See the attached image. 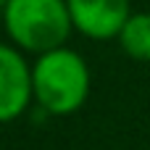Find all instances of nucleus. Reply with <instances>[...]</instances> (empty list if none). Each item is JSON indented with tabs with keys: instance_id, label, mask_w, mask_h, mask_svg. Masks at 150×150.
<instances>
[{
	"instance_id": "1",
	"label": "nucleus",
	"mask_w": 150,
	"mask_h": 150,
	"mask_svg": "<svg viewBox=\"0 0 150 150\" xmlns=\"http://www.w3.org/2000/svg\"><path fill=\"white\" fill-rule=\"evenodd\" d=\"M32 90L37 105L45 113L50 116L76 113L90 95L87 61L69 47H55L37 55L32 66Z\"/></svg>"
},
{
	"instance_id": "2",
	"label": "nucleus",
	"mask_w": 150,
	"mask_h": 150,
	"mask_svg": "<svg viewBox=\"0 0 150 150\" xmlns=\"http://www.w3.org/2000/svg\"><path fill=\"white\" fill-rule=\"evenodd\" d=\"M3 24L16 47L37 55L63 47L74 29L66 0H8Z\"/></svg>"
},
{
	"instance_id": "3",
	"label": "nucleus",
	"mask_w": 150,
	"mask_h": 150,
	"mask_svg": "<svg viewBox=\"0 0 150 150\" xmlns=\"http://www.w3.org/2000/svg\"><path fill=\"white\" fill-rule=\"evenodd\" d=\"M32 98V66L16 47L0 42V124L18 119Z\"/></svg>"
},
{
	"instance_id": "4",
	"label": "nucleus",
	"mask_w": 150,
	"mask_h": 150,
	"mask_svg": "<svg viewBox=\"0 0 150 150\" xmlns=\"http://www.w3.org/2000/svg\"><path fill=\"white\" fill-rule=\"evenodd\" d=\"M74 29L90 40H113L129 21V0H66Z\"/></svg>"
},
{
	"instance_id": "5",
	"label": "nucleus",
	"mask_w": 150,
	"mask_h": 150,
	"mask_svg": "<svg viewBox=\"0 0 150 150\" xmlns=\"http://www.w3.org/2000/svg\"><path fill=\"white\" fill-rule=\"evenodd\" d=\"M121 50L134 61H150V13H132L119 34Z\"/></svg>"
},
{
	"instance_id": "6",
	"label": "nucleus",
	"mask_w": 150,
	"mask_h": 150,
	"mask_svg": "<svg viewBox=\"0 0 150 150\" xmlns=\"http://www.w3.org/2000/svg\"><path fill=\"white\" fill-rule=\"evenodd\" d=\"M5 5H8V0H0V16H3V11H5Z\"/></svg>"
}]
</instances>
